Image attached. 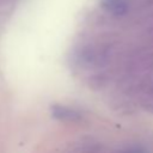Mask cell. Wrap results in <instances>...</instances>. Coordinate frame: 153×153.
Returning <instances> with one entry per match:
<instances>
[{"label": "cell", "mask_w": 153, "mask_h": 153, "mask_svg": "<svg viewBox=\"0 0 153 153\" xmlns=\"http://www.w3.org/2000/svg\"><path fill=\"white\" fill-rule=\"evenodd\" d=\"M51 114L54 117L61 121H68V122H74L81 118V114L76 111L75 109H72L69 106H65L61 104H54L51 106Z\"/></svg>", "instance_id": "6da1fadb"}, {"label": "cell", "mask_w": 153, "mask_h": 153, "mask_svg": "<svg viewBox=\"0 0 153 153\" xmlns=\"http://www.w3.org/2000/svg\"><path fill=\"white\" fill-rule=\"evenodd\" d=\"M100 5L114 16H123L128 11L127 0H100Z\"/></svg>", "instance_id": "7a4b0ae2"}, {"label": "cell", "mask_w": 153, "mask_h": 153, "mask_svg": "<svg viewBox=\"0 0 153 153\" xmlns=\"http://www.w3.org/2000/svg\"><path fill=\"white\" fill-rule=\"evenodd\" d=\"M121 153H146V152L140 147H134V148H128V149H126Z\"/></svg>", "instance_id": "3957f363"}]
</instances>
